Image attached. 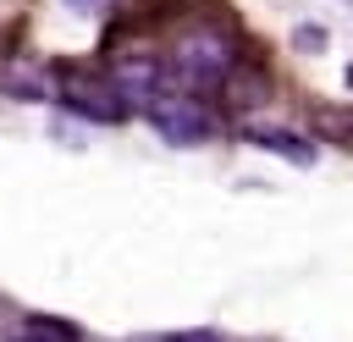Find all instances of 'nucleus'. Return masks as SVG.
I'll return each mask as SVG.
<instances>
[{
	"mask_svg": "<svg viewBox=\"0 0 353 342\" xmlns=\"http://www.w3.org/2000/svg\"><path fill=\"white\" fill-rule=\"evenodd\" d=\"M171 72H176L182 83H193V88L221 83V77L232 72V39H226V33H188V39L176 44V55H171Z\"/></svg>",
	"mask_w": 353,
	"mask_h": 342,
	"instance_id": "nucleus-1",
	"label": "nucleus"
},
{
	"mask_svg": "<svg viewBox=\"0 0 353 342\" xmlns=\"http://www.w3.org/2000/svg\"><path fill=\"white\" fill-rule=\"evenodd\" d=\"M143 110L154 116V127H160L171 143H204V138H210V127H215L210 105H199L193 94H154Z\"/></svg>",
	"mask_w": 353,
	"mask_h": 342,
	"instance_id": "nucleus-2",
	"label": "nucleus"
},
{
	"mask_svg": "<svg viewBox=\"0 0 353 342\" xmlns=\"http://www.w3.org/2000/svg\"><path fill=\"white\" fill-rule=\"evenodd\" d=\"M61 99L94 121H121L127 116V94L116 77H94V72H66L61 77Z\"/></svg>",
	"mask_w": 353,
	"mask_h": 342,
	"instance_id": "nucleus-3",
	"label": "nucleus"
},
{
	"mask_svg": "<svg viewBox=\"0 0 353 342\" xmlns=\"http://www.w3.org/2000/svg\"><path fill=\"white\" fill-rule=\"evenodd\" d=\"M116 83H121V94H132L138 105H149V99L160 94V88H154V83H160V66H154L149 55H138V61H121V66H116Z\"/></svg>",
	"mask_w": 353,
	"mask_h": 342,
	"instance_id": "nucleus-4",
	"label": "nucleus"
},
{
	"mask_svg": "<svg viewBox=\"0 0 353 342\" xmlns=\"http://www.w3.org/2000/svg\"><path fill=\"white\" fill-rule=\"evenodd\" d=\"M17 342H66V331H55V325L39 320V331H28V336H17Z\"/></svg>",
	"mask_w": 353,
	"mask_h": 342,
	"instance_id": "nucleus-5",
	"label": "nucleus"
},
{
	"mask_svg": "<svg viewBox=\"0 0 353 342\" xmlns=\"http://www.w3.org/2000/svg\"><path fill=\"white\" fill-rule=\"evenodd\" d=\"M66 6H72V11H88V17H99V11H110L116 0H66Z\"/></svg>",
	"mask_w": 353,
	"mask_h": 342,
	"instance_id": "nucleus-6",
	"label": "nucleus"
},
{
	"mask_svg": "<svg viewBox=\"0 0 353 342\" xmlns=\"http://www.w3.org/2000/svg\"><path fill=\"white\" fill-rule=\"evenodd\" d=\"M171 342H215L210 331H182V336H171Z\"/></svg>",
	"mask_w": 353,
	"mask_h": 342,
	"instance_id": "nucleus-7",
	"label": "nucleus"
}]
</instances>
